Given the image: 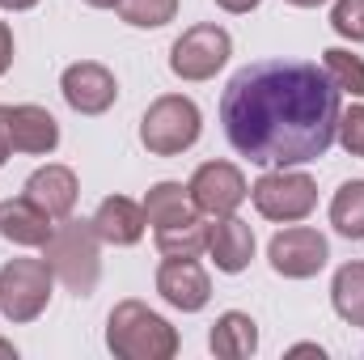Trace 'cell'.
<instances>
[{"mask_svg":"<svg viewBox=\"0 0 364 360\" xmlns=\"http://www.w3.org/2000/svg\"><path fill=\"white\" fill-rule=\"evenodd\" d=\"M144 216H149L153 229H161V225H174V221L199 216V212H195V203H191V191H186L182 182L166 179V182H153V186H149V195H144Z\"/></svg>","mask_w":364,"mask_h":360,"instance_id":"obj_18","label":"cell"},{"mask_svg":"<svg viewBox=\"0 0 364 360\" xmlns=\"http://www.w3.org/2000/svg\"><path fill=\"white\" fill-rule=\"evenodd\" d=\"M331 30L348 43H364V0H335L331 4Z\"/></svg>","mask_w":364,"mask_h":360,"instance_id":"obj_24","label":"cell"},{"mask_svg":"<svg viewBox=\"0 0 364 360\" xmlns=\"http://www.w3.org/2000/svg\"><path fill=\"white\" fill-rule=\"evenodd\" d=\"M233 55V38L225 26L216 21H199L191 30H182L170 47V73L178 81H212Z\"/></svg>","mask_w":364,"mask_h":360,"instance_id":"obj_7","label":"cell"},{"mask_svg":"<svg viewBox=\"0 0 364 360\" xmlns=\"http://www.w3.org/2000/svg\"><path fill=\"white\" fill-rule=\"evenodd\" d=\"M216 4H220L225 13H233V17H242V13H255V9H259L263 0H216Z\"/></svg>","mask_w":364,"mask_h":360,"instance_id":"obj_28","label":"cell"},{"mask_svg":"<svg viewBox=\"0 0 364 360\" xmlns=\"http://www.w3.org/2000/svg\"><path fill=\"white\" fill-rule=\"evenodd\" d=\"M208 348L212 356L220 360H246L259 352V322L242 309H225L216 322H212V335H208Z\"/></svg>","mask_w":364,"mask_h":360,"instance_id":"obj_17","label":"cell"},{"mask_svg":"<svg viewBox=\"0 0 364 360\" xmlns=\"http://www.w3.org/2000/svg\"><path fill=\"white\" fill-rule=\"evenodd\" d=\"M331 225L339 238L348 242H364V179L343 182L331 199Z\"/></svg>","mask_w":364,"mask_h":360,"instance_id":"obj_21","label":"cell"},{"mask_svg":"<svg viewBox=\"0 0 364 360\" xmlns=\"http://www.w3.org/2000/svg\"><path fill=\"white\" fill-rule=\"evenodd\" d=\"M292 9H318V4H326V0H288Z\"/></svg>","mask_w":364,"mask_h":360,"instance_id":"obj_32","label":"cell"},{"mask_svg":"<svg viewBox=\"0 0 364 360\" xmlns=\"http://www.w3.org/2000/svg\"><path fill=\"white\" fill-rule=\"evenodd\" d=\"M0 356H4V360H17V348H13L9 339H0Z\"/></svg>","mask_w":364,"mask_h":360,"instance_id":"obj_31","label":"cell"},{"mask_svg":"<svg viewBox=\"0 0 364 360\" xmlns=\"http://www.w3.org/2000/svg\"><path fill=\"white\" fill-rule=\"evenodd\" d=\"M331 305L348 327H364V263H343L331 280Z\"/></svg>","mask_w":364,"mask_h":360,"instance_id":"obj_19","label":"cell"},{"mask_svg":"<svg viewBox=\"0 0 364 360\" xmlns=\"http://www.w3.org/2000/svg\"><path fill=\"white\" fill-rule=\"evenodd\" d=\"M157 292L166 305H174L182 314H199L212 301V280L199 259H182V255H166L157 268Z\"/></svg>","mask_w":364,"mask_h":360,"instance_id":"obj_11","label":"cell"},{"mask_svg":"<svg viewBox=\"0 0 364 360\" xmlns=\"http://www.w3.org/2000/svg\"><path fill=\"white\" fill-rule=\"evenodd\" d=\"M51 288L55 271L47 268V259H9L0 268V314L17 327L34 322L51 305Z\"/></svg>","mask_w":364,"mask_h":360,"instance_id":"obj_6","label":"cell"},{"mask_svg":"<svg viewBox=\"0 0 364 360\" xmlns=\"http://www.w3.org/2000/svg\"><path fill=\"white\" fill-rule=\"evenodd\" d=\"M43 259L64 288H73L77 297H90L102 275V238L93 233V221H77V216L55 221V233L47 238Z\"/></svg>","mask_w":364,"mask_h":360,"instance_id":"obj_3","label":"cell"},{"mask_svg":"<svg viewBox=\"0 0 364 360\" xmlns=\"http://www.w3.org/2000/svg\"><path fill=\"white\" fill-rule=\"evenodd\" d=\"M322 73L339 93L364 97V55H352L348 47H326L322 51Z\"/></svg>","mask_w":364,"mask_h":360,"instance_id":"obj_22","label":"cell"},{"mask_svg":"<svg viewBox=\"0 0 364 360\" xmlns=\"http://www.w3.org/2000/svg\"><path fill=\"white\" fill-rule=\"evenodd\" d=\"M339 97L322 64L255 60L220 93V123L233 153L263 170L309 166L326 157L339 136Z\"/></svg>","mask_w":364,"mask_h":360,"instance_id":"obj_1","label":"cell"},{"mask_svg":"<svg viewBox=\"0 0 364 360\" xmlns=\"http://www.w3.org/2000/svg\"><path fill=\"white\" fill-rule=\"evenodd\" d=\"M106 348L119 360H170L178 356V331L144 301H119L106 318Z\"/></svg>","mask_w":364,"mask_h":360,"instance_id":"obj_2","label":"cell"},{"mask_svg":"<svg viewBox=\"0 0 364 360\" xmlns=\"http://www.w3.org/2000/svg\"><path fill=\"white\" fill-rule=\"evenodd\" d=\"M208 259L225 275L246 271L250 259H255V229L237 212L233 216H216V225H208Z\"/></svg>","mask_w":364,"mask_h":360,"instance_id":"obj_14","label":"cell"},{"mask_svg":"<svg viewBox=\"0 0 364 360\" xmlns=\"http://www.w3.org/2000/svg\"><path fill=\"white\" fill-rule=\"evenodd\" d=\"M90 221H93V233H97L106 246H136V242L144 238V229H149L144 203H136V199H127V195H106Z\"/></svg>","mask_w":364,"mask_h":360,"instance_id":"obj_15","label":"cell"},{"mask_svg":"<svg viewBox=\"0 0 364 360\" xmlns=\"http://www.w3.org/2000/svg\"><path fill=\"white\" fill-rule=\"evenodd\" d=\"M9 144L13 153H26V157H47L60 149V123L47 106L38 102H21V106H9Z\"/></svg>","mask_w":364,"mask_h":360,"instance_id":"obj_12","label":"cell"},{"mask_svg":"<svg viewBox=\"0 0 364 360\" xmlns=\"http://www.w3.org/2000/svg\"><path fill=\"white\" fill-rule=\"evenodd\" d=\"M153 242H157L161 255L199 259V255L208 250V225H203V216H186V221H174V225L153 229Z\"/></svg>","mask_w":364,"mask_h":360,"instance_id":"obj_20","label":"cell"},{"mask_svg":"<svg viewBox=\"0 0 364 360\" xmlns=\"http://www.w3.org/2000/svg\"><path fill=\"white\" fill-rule=\"evenodd\" d=\"M352 157H360L364 162V102L356 106H348V110H339V136H335Z\"/></svg>","mask_w":364,"mask_h":360,"instance_id":"obj_25","label":"cell"},{"mask_svg":"<svg viewBox=\"0 0 364 360\" xmlns=\"http://www.w3.org/2000/svg\"><path fill=\"white\" fill-rule=\"evenodd\" d=\"M55 233V221L30 199V195H17V199H4L0 203V238L13 242V246H47V238Z\"/></svg>","mask_w":364,"mask_h":360,"instance_id":"obj_16","label":"cell"},{"mask_svg":"<svg viewBox=\"0 0 364 360\" xmlns=\"http://www.w3.org/2000/svg\"><path fill=\"white\" fill-rule=\"evenodd\" d=\"M90 9H119V0H85Z\"/></svg>","mask_w":364,"mask_h":360,"instance_id":"obj_33","label":"cell"},{"mask_svg":"<svg viewBox=\"0 0 364 360\" xmlns=\"http://www.w3.org/2000/svg\"><path fill=\"white\" fill-rule=\"evenodd\" d=\"M186 191H191V203H195V212L199 216H233L246 199H250V186H246V174L233 166V162H203L191 182H186Z\"/></svg>","mask_w":364,"mask_h":360,"instance_id":"obj_8","label":"cell"},{"mask_svg":"<svg viewBox=\"0 0 364 360\" xmlns=\"http://www.w3.org/2000/svg\"><path fill=\"white\" fill-rule=\"evenodd\" d=\"M203 132V115L195 106V97L186 93H161L149 102L144 119H140V144L153 157H182Z\"/></svg>","mask_w":364,"mask_h":360,"instance_id":"obj_4","label":"cell"},{"mask_svg":"<svg viewBox=\"0 0 364 360\" xmlns=\"http://www.w3.org/2000/svg\"><path fill=\"white\" fill-rule=\"evenodd\" d=\"M250 199H255V212L263 221L296 225L318 208V182L296 166H279V170H267L250 186Z\"/></svg>","mask_w":364,"mask_h":360,"instance_id":"obj_5","label":"cell"},{"mask_svg":"<svg viewBox=\"0 0 364 360\" xmlns=\"http://www.w3.org/2000/svg\"><path fill=\"white\" fill-rule=\"evenodd\" d=\"M60 93L64 102L77 110V115H106L114 102H119V81L106 64L97 60H77L64 68L60 77Z\"/></svg>","mask_w":364,"mask_h":360,"instance_id":"obj_10","label":"cell"},{"mask_svg":"<svg viewBox=\"0 0 364 360\" xmlns=\"http://www.w3.org/2000/svg\"><path fill=\"white\" fill-rule=\"evenodd\" d=\"M119 17L136 30H161L178 17V0H119Z\"/></svg>","mask_w":364,"mask_h":360,"instance_id":"obj_23","label":"cell"},{"mask_svg":"<svg viewBox=\"0 0 364 360\" xmlns=\"http://www.w3.org/2000/svg\"><path fill=\"white\" fill-rule=\"evenodd\" d=\"M288 356H326V352H322V348H318V344H292V348H288Z\"/></svg>","mask_w":364,"mask_h":360,"instance_id":"obj_29","label":"cell"},{"mask_svg":"<svg viewBox=\"0 0 364 360\" xmlns=\"http://www.w3.org/2000/svg\"><path fill=\"white\" fill-rule=\"evenodd\" d=\"M38 0H0V9H9V13H26V9H34Z\"/></svg>","mask_w":364,"mask_h":360,"instance_id":"obj_30","label":"cell"},{"mask_svg":"<svg viewBox=\"0 0 364 360\" xmlns=\"http://www.w3.org/2000/svg\"><path fill=\"white\" fill-rule=\"evenodd\" d=\"M267 259H272V271L284 275V280H309V275H318V271L326 268L331 242H326V233H318V229H309V225L296 221V225L279 229L272 238Z\"/></svg>","mask_w":364,"mask_h":360,"instance_id":"obj_9","label":"cell"},{"mask_svg":"<svg viewBox=\"0 0 364 360\" xmlns=\"http://www.w3.org/2000/svg\"><path fill=\"white\" fill-rule=\"evenodd\" d=\"M13 68V30H9V21H0V77Z\"/></svg>","mask_w":364,"mask_h":360,"instance_id":"obj_26","label":"cell"},{"mask_svg":"<svg viewBox=\"0 0 364 360\" xmlns=\"http://www.w3.org/2000/svg\"><path fill=\"white\" fill-rule=\"evenodd\" d=\"M21 195H30L51 221H64V216H73V208H77V195H81V182L77 174L68 170V166H60V162H47V166H38L26 186H21Z\"/></svg>","mask_w":364,"mask_h":360,"instance_id":"obj_13","label":"cell"},{"mask_svg":"<svg viewBox=\"0 0 364 360\" xmlns=\"http://www.w3.org/2000/svg\"><path fill=\"white\" fill-rule=\"evenodd\" d=\"M9 157H13V144H9V106H0V170H4Z\"/></svg>","mask_w":364,"mask_h":360,"instance_id":"obj_27","label":"cell"}]
</instances>
